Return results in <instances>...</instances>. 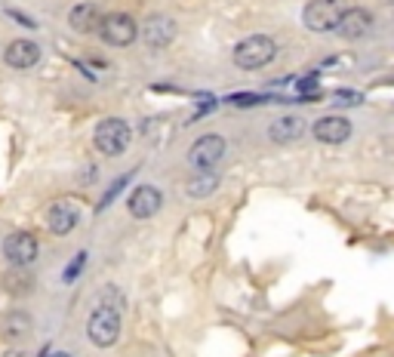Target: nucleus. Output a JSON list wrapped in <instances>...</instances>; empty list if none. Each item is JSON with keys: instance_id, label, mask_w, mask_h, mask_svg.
I'll return each instance as SVG.
<instances>
[{"instance_id": "nucleus-1", "label": "nucleus", "mask_w": 394, "mask_h": 357, "mask_svg": "<svg viewBox=\"0 0 394 357\" xmlns=\"http://www.w3.org/2000/svg\"><path fill=\"white\" fill-rule=\"evenodd\" d=\"M120 302L123 299L114 287H105L98 295V305L86 320V336L96 348H111L120 336Z\"/></svg>"}, {"instance_id": "nucleus-2", "label": "nucleus", "mask_w": 394, "mask_h": 357, "mask_svg": "<svg viewBox=\"0 0 394 357\" xmlns=\"http://www.w3.org/2000/svg\"><path fill=\"white\" fill-rule=\"evenodd\" d=\"M129 139H133V129H129V123L123 117H105L92 129V145L105 157H120L129 148Z\"/></svg>"}, {"instance_id": "nucleus-3", "label": "nucleus", "mask_w": 394, "mask_h": 357, "mask_svg": "<svg viewBox=\"0 0 394 357\" xmlns=\"http://www.w3.org/2000/svg\"><path fill=\"white\" fill-rule=\"evenodd\" d=\"M277 55V43L271 40L268 34H252L244 37V40L234 47V65L244 68V71H259V68L271 65Z\"/></svg>"}, {"instance_id": "nucleus-4", "label": "nucleus", "mask_w": 394, "mask_h": 357, "mask_svg": "<svg viewBox=\"0 0 394 357\" xmlns=\"http://www.w3.org/2000/svg\"><path fill=\"white\" fill-rule=\"evenodd\" d=\"M339 18H342V3H339V0H308L305 12H302L305 28L314 31V34H330V31H336Z\"/></svg>"}, {"instance_id": "nucleus-5", "label": "nucleus", "mask_w": 394, "mask_h": 357, "mask_svg": "<svg viewBox=\"0 0 394 357\" xmlns=\"http://www.w3.org/2000/svg\"><path fill=\"white\" fill-rule=\"evenodd\" d=\"M225 139L222 135H215V133H207V135H200V139H194L191 142V148H188V163L194 166L197 172H209V170H215L219 166V160L225 157Z\"/></svg>"}, {"instance_id": "nucleus-6", "label": "nucleus", "mask_w": 394, "mask_h": 357, "mask_svg": "<svg viewBox=\"0 0 394 357\" xmlns=\"http://www.w3.org/2000/svg\"><path fill=\"white\" fill-rule=\"evenodd\" d=\"M98 37H102L108 47H129V43L139 37V25L133 16L127 12H105L102 25H98Z\"/></svg>"}, {"instance_id": "nucleus-7", "label": "nucleus", "mask_w": 394, "mask_h": 357, "mask_svg": "<svg viewBox=\"0 0 394 357\" xmlns=\"http://www.w3.org/2000/svg\"><path fill=\"white\" fill-rule=\"evenodd\" d=\"M160 207H163V194H160L157 185H139V188H133V194L127 197V213L133 215V219H151V215L160 213Z\"/></svg>"}, {"instance_id": "nucleus-8", "label": "nucleus", "mask_w": 394, "mask_h": 357, "mask_svg": "<svg viewBox=\"0 0 394 357\" xmlns=\"http://www.w3.org/2000/svg\"><path fill=\"white\" fill-rule=\"evenodd\" d=\"M40 252V243L31 231H12L10 237L3 240V259L10 265H31Z\"/></svg>"}, {"instance_id": "nucleus-9", "label": "nucleus", "mask_w": 394, "mask_h": 357, "mask_svg": "<svg viewBox=\"0 0 394 357\" xmlns=\"http://www.w3.org/2000/svg\"><path fill=\"white\" fill-rule=\"evenodd\" d=\"M336 34L342 37V40H363V37H369L373 34V16H369V10H363V6L342 10Z\"/></svg>"}, {"instance_id": "nucleus-10", "label": "nucleus", "mask_w": 394, "mask_h": 357, "mask_svg": "<svg viewBox=\"0 0 394 357\" xmlns=\"http://www.w3.org/2000/svg\"><path fill=\"white\" fill-rule=\"evenodd\" d=\"M351 120L342 114H326L320 117V120L311 123V135L317 142H324V145H342V142L351 139Z\"/></svg>"}, {"instance_id": "nucleus-11", "label": "nucleus", "mask_w": 394, "mask_h": 357, "mask_svg": "<svg viewBox=\"0 0 394 357\" xmlns=\"http://www.w3.org/2000/svg\"><path fill=\"white\" fill-rule=\"evenodd\" d=\"M77 222H80V209L74 200H55L47 213V228L55 237H68L77 228Z\"/></svg>"}, {"instance_id": "nucleus-12", "label": "nucleus", "mask_w": 394, "mask_h": 357, "mask_svg": "<svg viewBox=\"0 0 394 357\" xmlns=\"http://www.w3.org/2000/svg\"><path fill=\"white\" fill-rule=\"evenodd\" d=\"M40 55H43V49L37 47L34 40H28V37H16V40H10L3 49V62L10 68H16V71L34 68L37 62H40Z\"/></svg>"}, {"instance_id": "nucleus-13", "label": "nucleus", "mask_w": 394, "mask_h": 357, "mask_svg": "<svg viewBox=\"0 0 394 357\" xmlns=\"http://www.w3.org/2000/svg\"><path fill=\"white\" fill-rule=\"evenodd\" d=\"M305 129H308V123L302 120L299 114H283L268 123V139L274 142V145H293V142H299L302 135H305Z\"/></svg>"}, {"instance_id": "nucleus-14", "label": "nucleus", "mask_w": 394, "mask_h": 357, "mask_svg": "<svg viewBox=\"0 0 394 357\" xmlns=\"http://www.w3.org/2000/svg\"><path fill=\"white\" fill-rule=\"evenodd\" d=\"M98 25H102V12L96 3H77L68 12V28L77 34H98Z\"/></svg>"}, {"instance_id": "nucleus-15", "label": "nucleus", "mask_w": 394, "mask_h": 357, "mask_svg": "<svg viewBox=\"0 0 394 357\" xmlns=\"http://www.w3.org/2000/svg\"><path fill=\"white\" fill-rule=\"evenodd\" d=\"M0 283H3V289L10 295H16V299H22V295H28V293H34V287H37V277L31 274V268L28 265H12L10 271H6L3 277H0Z\"/></svg>"}, {"instance_id": "nucleus-16", "label": "nucleus", "mask_w": 394, "mask_h": 357, "mask_svg": "<svg viewBox=\"0 0 394 357\" xmlns=\"http://www.w3.org/2000/svg\"><path fill=\"white\" fill-rule=\"evenodd\" d=\"M145 40H148V47H154V49H163V47H170L172 43V37H176V22H172L170 16H151L145 22Z\"/></svg>"}, {"instance_id": "nucleus-17", "label": "nucleus", "mask_w": 394, "mask_h": 357, "mask_svg": "<svg viewBox=\"0 0 394 357\" xmlns=\"http://www.w3.org/2000/svg\"><path fill=\"white\" fill-rule=\"evenodd\" d=\"M31 326H34V320H31L28 311H10L0 320V332H3V339H10V342L25 339L31 332Z\"/></svg>"}, {"instance_id": "nucleus-18", "label": "nucleus", "mask_w": 394, "mask_h": 357, "mask_svg": "<svg viewBox=\"0 0 394 357\" xmlns=\"http://www.w3.org/2000/svg\"><path fill=\"white\" fill-rule=\"evenodd\" d=\"M215 188H219V176L209 170V172H197L194 178H188V185H185V194H188L191 200H200V197L213 194Z\"/></svg>"}, {"instance_id": "nucleus-19", "label": "nucleus", "mask_w": 394, "mask_h": 357, "mask_svg": "<svg viewBox=\"0 0 394 357\" xmlns=\"http://www.w3.org/2000/svg\"><path fill=\"white\" fill-rule=\"evenodd\" d=\"M332 98H336V102H345L348 108H354V105L363 102L360 92H351V90H336V92H332Z\"/></svg>"}, {"instance_id": "nucleus-20", "label": "nucleus", "mask_w": 394, "mask_h": 357, "mask_svg": "<svg viewBox=\"0 0 394 357\" xmlns=\"http://www.w3.org/2000/svg\"><path fill=\"white\" fill-rule=\"evenodd\" d=\"M40 357H71V354H65V351H53L47 345V348H40Z\"/></svg>"}, {"instance_id": "nucleus-21", "label": "nucleus", "mask_w": 394, "mask_h": 357, "mask_svg": "<svg viewBox=\"0 0 394 357\" xmlns=\"http://www.w3.org/2000/svg\"><path fill=\"white\" fill-rule=\"evenodd\" d=\"M3 357H25V354H22V351H6Z\"/></svg>"}]
</instances>
